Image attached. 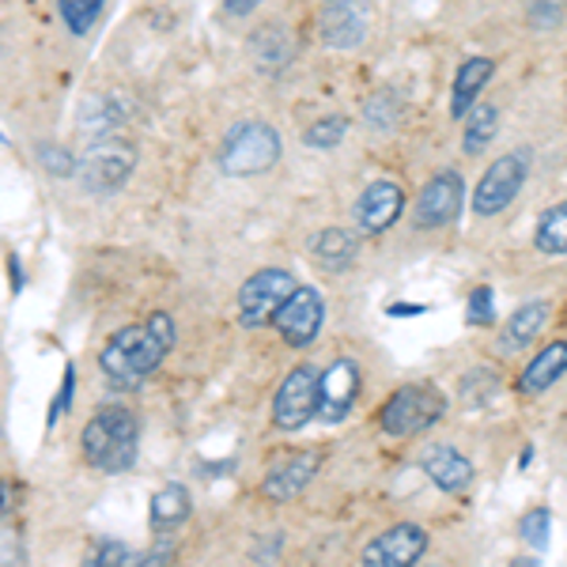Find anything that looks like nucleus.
I'll list each match as a JSON object with an SVG mask.
<instances>
[{"label":"nucleus","mask_w":567,"mask_h":567,"mask_svg":"<svg viewBox=\"0 0 567 567\" xmlns=\"http://www.w3.org/2000/svg\"><path fill=\"white\" fill-rule=\"evenodd\" d=\"M171 349H175V318L152 315L110 337L106 349L99 352V371L114 390H136L163 368Z\"/></svg>","instance_id":"f257e3e1"},{"label":"nucleus","mask_w":567,"mask_h":567,"mask_svg":"<svg viewBox=\"0 0 567 567\" xmlns=\"http://www.w3.org/2000/svg\"><path fill=\"white\" fill-rule=\"evenodd\" d=\"M80 451L84 462L99 473H130L141 454V424L133 409L125 405H99L95 416L80 432Z\"/></svg>","instance_id":"f03ea898"},{"label":"nucleus","mask_w":567,"mask_h":567,"mask_svg":"<svg viewBox=\"0 0 567 567\" xmlns=\"http://www.w3.org/2000/svg\"><path fill=\"white\" fill-rule=\"evenodd\" d=\"M446 416V398L432 382H409V386L393 390L386 405L379 409V427L386 435L409 439L427 427H435Z\"/></svg>","instance_id":"7ed1b4c3"},{"label":"nucleus","mask_w":567,"mask_h":567,"mask_svg":"<svg viewBox=\"0 0 567 567\" xmlns=\"http://www.w3.org/2000/svg\"><path fill=\"white\" fill-rule=\"evenodd\" d=\"M280 159V136L265 122H239L227 130L219 148V171L231 178H254L272 171Z\"/></svg>","instance_id":"20e7f679"},{"label":"nucleus","mask_w":567,"mask_h":567,"mask_svg":"<svg viewBox=\"0 0 567 567\" xmlns=\"http://www.w3.org/2000/svg\"><path fill=\"white\" fill-rule=\"evenodd\" d=\"M136 171V148L125 136L103 133L87 144L76 159V178L84 182L87 194H114L122 189Z\"/></svg>","instance_id":"39448f33"},{"label":"nucleus","mask_w":567,"mask_h":567,"mask_svg":"<svg viewBox=\"0 0 567 567\" xmlns=\"http://www.w3.org/2000/svg\"><path fill=\"white\" fill-rule=\"evenodd\" d=\"M322 374H318L310 363H299V368L288 371V379L280 382L277 398H272V424L280 432H299L322 409Z\"/></svg>","instance_id":"423d86ee"},{"label":"nucleus","mask_w":567,"mask_h":567,"mask_svg":"<svg viewBox=\"0 0 567 567\" xmlns=\"http://www.w3.org/2000/svg\"><path fill=\"white\" fill-rule=\"evenodd\" d=\"M299 284L288 269H258L239 288V322L246 329H261L280 315V307L291 299Z\"/></svg>","instance_id":"0eeeda50"},{"label":"nucleus","mask_w":567,"mask_h":567,"mask_svg":"<svg viewBox=\"0 0 567 567\" xmlns=\"http://www.w3.org/2000/svg\"><path fill=\"white\" fill-rule=\"evenodd\" d=\"M526 175H529L526 152L499 155V159L481 175L477 189H473V213H477V216H499L503 208L518 197V189L526 186Z\"/></svg>","instance_id":"6e6552de"},{"label":"nucleus","mask_w":567,"mask_h":567,"mask_svg":"<svg viewBox=\"0 0 567 567\" xmlns=\"http://www.w3.org/2000/svg\"><path fill=\"white\" fill-rule=\"evenodd\" d=\"M462 200H465V186L458 171L451 167L435 171L416 197V213H413L416 227L420 231H443V227H451L462 213Z\"/></svg>","instance_id":"1a4fd4ad"},{"label":"nucleus","mask_w":567,"mask_h":567,"mask_svg":"<svg viewBox=\"0 0 567 567\" xmlns=\"http://www.w3.org/2000/svg\"><path fill=\"white\" fill-rule=\"evenodd\" d=\"M368 0H326L318 8V34H322L329 50H355L368 39Z\"/></svg>","instance_id":"9d476101"},{"label":"nucleus","mask_w":567,"mask_h":567,"mask_svg":"<svg viewBox=\"0 0 567 567\" xmlns=\"http://www.w3.org/2000/svg\"><path fill=\"white\" fill-rule=\"evenodd\" d=\"M322 322H326V303L315 288H296L288 303L280 307V315L272 318V326L280 329V337L291 349H303V344L315 341L322 333Z\"/></svg>","instance_id":"9b49d317"},{"label":"nucleus","mask_w":567,"mask_h":567,"mask_svg":"<svg viewBox=\"0 0 567 567\" xmlns=\"http://www.w3.org/2000/svg\"><path fill=\"white\" fill-rule=\"evenodd\" d=\"M401 213H405V194H401L398 182H371L368 189H363L360 197H355V231L360 235H382L390 231L393 224L401 219Z\"/></svg>","instance_id":"f8f14e48"},{"label":"nucleus","mask_w":567,"mask_h":567,"mask_svg":"<svg viewBox=\"0 0 567 567\" xmlns=\"http://www.w3.org/2000/svg\"><path fill=\"white\" fill-rule=\"evenodd\" d=\"M427 553V529L416 523L390 526L386 534H379L363 548V564L368 567H405L416 564Z\"/></svg>","instance_id":"ddd939ff"},{"label":"nucleus","mask_w":567,"mask_h":567,"mask_svg":"<svg viewBox=\"0 0 567 567\" xmlns=\"http://www.w3.org/2000/svg\"><path fill=\"white\" fill-rule=\"evenodd\" d=\"M360 363L355 360H333L329 368L322 371V409H318V416L329 420V424H341L344 416L352 413L355 398H360Z\"/></svg>","instance_id":"4468645a"},{"label":"nucleus","mask_w":567,"mask_h":567,"mask_svg":"<svg viewBox=\"0 0 567 567\" xmlns=\"http://www.w3.org/2000/svg\"><path fill=\"white\" fill-rule=\"evenodd\" d=\"M318 470H322V458L318 454H288L284 462L272 465L269 473H265V481H261V499H269V503H291L299 496V492L307 488L310 481L318 477Z\"/></svg>","instance_id":"2eb2a0df"},{"label":"nucleus","mask_w":567,"mask_h":567,"mask_svg":"<svg viewBox=\"0 0 567 567\" xmlns=\"http://www.w3.org/2000/svg\"><path fill=\"white\" fill-rule=\"evenodd\" d=\"M420 465H424L427 481H432L439 492H465L473 484V477H477L473 462L454 451V446H432Z\"/></svg>","instance_id":"dca6fc26"},{"label":"nucleus","mask_w":567,"mask_h":567,"mask_svg":"<svg viewBox=\"0 0 567 567\" xmlns=\"http://www.w3.org/2000/svg\"><path fill=\"white\" fill-rule=\"evenodd\" d=\"M564 374H567V341H553L526 363L523 379H518V390L529 393V398H537V393L553 390Z\"/></svg>","instance_id":"f3484780"},{"label":"nucleus","mask_w":567,"mask_h":567,"mask_svg":"<svg viewBox=\"0 0 567 567\" xmlns=\"http://www.w3.org/2000/svg\"><path fill=\"white\" fill-rule=\"evenodd\" d=\"M492 72H496V61L492 58L462 61L458 76H454V87H451V117H465L473 106H477V99H481V91L488 87Z\"/></svg>","instance_id":"a211bd4d"},{"label":"nucleus","mask_w":567,"mask_h":567,"mask_svg":"<svg viewBox=\"0 0 567 567\" xmlns=\"http://www.w3.org/2000/svg\"><path fill=\"white\" fill-rule=\"evenodd\" d=\"M548 326V303L545 299H534V303H523L515 315L503 322V352H518V349H529V344L542 337V329Z\"/></svg>","instance_id":"6ab92c4d"},{"label":"nucleus","mask_w":567,"mask_h":567,"mask_svg":"<svg viewBox=\"0 0 567 567\" xmlns=\"http://www.w3.org/2000/svg\"><path fill=\"white\" fill-rule=\"evenodd\" d=\"M355 254H360V239H355V231H349V227H326V231H318L315 261L322 265L326 272L352 269Z\"/></svg>","instance_id":"aec40b11"},{"label":"nucleus","mask_w":567,"mask_h":567,"mask_svg":"<svg viewBox=\"0 0 567 567\" xmlns=\"http://www.w3.org/2000/svg\"><path fill=\"white\" fill-rule=\"evenodd\" d=\"M194 503H189V488L186 484H167L152 496V529L155 534H171L189 518Z\"/></svg>","instance_id":"412c9836"},{"label":"nucleus","mask_w":567,"mask_h":567,"mask_svg":"<svg viewBox=\"0 0 567 567\" xmlns=\"http://www.w3.org/2000/svg\"><path fill=\"white\" fill-rule=\"evenodd\" d=\"M462 122H465L462 152H465V155H481L492 141H496V133H499V106L477 103V106L470 110V114L462 117Z\"/></svg>","instance_id":"4be33fe9"},{"label":"nucleus","mask_w":567,"mask_h":567,"mask_svg":"<svg viewBox=\"0 0 567 567\" xmlns=\"http://www.w3.org/2000/svg\"><path fill=\"white\" fill-rule=\"evenodd\" d=\"M534 246L542 254H553V258L567 254V200L542 213V219H537V227H534Z\"/></svg>","instance_id":"5701e85b"},{"label":"nucleus","mask_w":567,"mask_h":567,"mask_svg":"<svg viewBox=\"0 0 567 567\" xmlns=\"http://www.w3.org/2000/svg\"><path fill=\"white\" fill-rule=\"evenodd\" d=\"M103 4L106 0H58L61 20H65L72 34H87L91 27H95L99 12H103Z\"/></svg>","instance_id":"b1692460"},{"label":"nucleus","mask_w":567,"mask_h":567,"mask_svg":"<svg viewBox=\"0 0 567 567\" xmlns=\"http://www.w3.org/2000/svg\"><path fill=\"white\" fill-rule=\"evenodd\" d=\"M344 130H349V122H344L341 114L322 117V122H315L303 133V144H307V148H337V144L344 141Z\"/></svg>","instance_id":"393cba45"},{"label":"nucleus","mask_w":567,"mask_h":567,"mask_svg":"<svg viewBox=\"0 0 567 567\" xmlns=\"http://www.w3.org/2000/svg\"><path fill=\"white\" fill-rule=\"evenodd\" d=\"M465 322L477 326V329L496 322V307H492V288H488V284H477V288L470 291V303H465Z\"/></svg>","instance_id":"a878e982"},{"label":"nucleus","mask_w":567,"mask_h":567,"mask_svg":"<svg viewBox=\"0 0 567 567\" xmlns=\"http://www.w3.org/2000/svg\"><path fill=\"white\" fill-rule=\"evenodd\" d=\"M548 526H553V515H548V507H534L523 518V537L534 548H545L548 545Z\"/></svg>","instance_id":"bb28decb"},{"label":"nucleus","mask_w":567,"mask_h":567,"mask_svg":"<svg viewBox=\"0 0 567 567\" xmlns=\"http://www.w3.org/2000/svg\"><path fill=\"white\" fill-rule=\"evenodd\" d=\"M91 564H117V567L144 564V553H136V548L122 545V542H106V545H99V553H95V560H91Z\"/></svg>","instance_id":"cd10ccee"},{"label":"nucleus","mask_w":567,"mask_h":567,"mask_svg":"<svg viewBox=\"0 0 567 567\" xmlns=\"http://www.w3.org/2000/svg\"><path fill=\"white\" fill-rule=\"evenodd\" d=\"M39 155H42V163H45V171H50V175H58V178L76 175V159H72L65 148H58V144H45Z\"/></svg>","instance_id":"c85d7f7f"},{"label":"nucleus","mask_w":567,"mask_h":567,"mask_svg":"<svg viewBox=\"0 0 567 567\" xmlns=\"http://www.w3.org/2000/svg\"><path fill=\"white\" fill-rule=\"evenodd\" d=\"M72 390H76V368H72V363H65V386H61V398H58V405H53V413H50V424L69 409Z\"/></svg>","instance_id":"c756f323"},{"label":"nucleus","mask_w":567,"mask_h":567,"mask_svg":"<svg viewBox=\"0 0 567 567\" xmlns=\"http://www.w3.org/2000/svg\"><path fill=\"white\" fill-rule=\"evenodd\" d=\"M261 0H227V16H246V12H254V8H258Z\"/></svg>","instance_id":"7c9ffc66"},{"label":"nucleus","mask_w":567,"mask_h":567,"mask_svg":"<svg viewBox=\"0 0 567 567\" xmlns=\"http://www.w3.org/2000/svg\"><path fill=\"white\" fill-rule=\"evenodd\" d=\"M390 315H393V318H401V315H424V307H405V303H398V307H390Z\"/></svg>","instance_id":"2f4dec72"},{"label":"nucleus","mask_w":567,"mask_h":567,"mask_svg":"<svg viewBox=\"0 0 567 567\" xmlns=\"http://www.w3.org/2000/svg\"><path fill=\"white\" fill-rule=\"evenodd\" d=\"M12 284H16V291L23 288V277H20V258H12Z\"/></svg>","instance_id":"473e14b6"}]
</instances>
